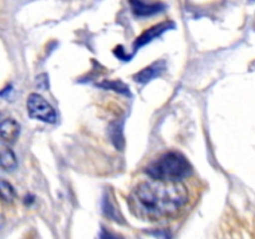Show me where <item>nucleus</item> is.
Listing matches in <instances>:
<instances>
[{
    "label": "nucleus",
    "instance_id": "nucleus-1",
    "mask_svg": "<svg viewBox=\"0 0 255 239\" xmlns=\"http://www.w3.org/2000/svg\"><path fill=\"white\" fill-rule=\"evenodd\" d=\"M188 203V192L179 182L148 179L131 192L128 204L134 216L147 221L173 217Z\"/></svg>",
    "mask_w": 255,
    "mask_h": 239
},
{
    "label": "nucleus",
    "instance_id": "nucleus-2",
    "mask_svg": "<svg viewBox=\"0 0 255 239\" xmlns=\"http://www.w3.org/2000/svg\"><path fill=\"white\" fill-rule=\"evenodd\" d=\"M191 171L188 159L176 151L164 152L146 167L147 174L151 178L166 182H179L189 176Z\"/></svg>",
    "mask_w": 255,
    "mask_h": 239
},
{
    "label": "nucleus",
    "instance_id": "nucleus-3",
    "mask_svg": "<svg viewBox=\"0 0 255 239\" xmlns=\"http://www.w3.org/2000/svg\"><path fill=\"white\" fill-rule=\"evenodd\" d=\"M26 106L29 116L31 119L39 120V121L46 122V123H54L56 121V112H55V110L40 95H30L29 99H27Z\"/></svg>",
    "mask_w": 255,
    "mask_h": 239
},
{
    "label": "nucleus",
    "instance_id": "nucleus-4",
    "mask_svg": "<svg viewBox=\"0 0 255 239\" xmlns=\"http://www.w3.org/2000/svg\"><path fill=\"white\" fill-rule=\"evenodd\" d=\"M132 10L134 14L139 16H146V15L156 14L163 9V5L161 2H146L143 0H129Z\"/></svg>",
    "mask_w": 255,
    "mask_h": 239
},
{
    "label": "nucleus",
    "instance_id": "nucleus-5",
    "mask_svg": "<svg viewBox=\"0 0 255 239\" xmlns=\"http://www.w3.org/2000/svg\"><path fill=\"white\" fill-rule=\"evenodd\" d=\"M171 26H173V24H169V22H163V24H159V25H157V26H153V27H151V29L147 30V31L143 32V34H142L141 36L136 40V42H134V51H136L138 47H142L143 45L148 44L149 41H152V39L159 36L162 32L166 31V30H168Z\"/></svg>",
    "mask_w": 255,
    "mask_h": 239
},
{
    "label": "nucleus",
    "instance_id": "nucleus-6",
    "mask_svg": "<svg viewBox=\"0 0 255 239\" xmlns=\"http://www.w3.org/2000/svg\"><path fill=\"white\" fill-rule=\"evenodd\" d=\"M164 69H166V64H164L163 61H157L154 62V64H152L151 66L146 67V69L142 70L141 72L134 75V80H136L137 82L144 84V82L151 81L152 79H154V77H157L158 75H161V72H163Z\"/></svg>",
    "mask_w": 255,
    "mask_h": 239
},
{
    "label": "nucleus",
    "instance_id": "nucleus-7",
    "mask_svg": "<svg viewBox=\"0 0 255 239\" xmlns=\"http://www.w3.org/2000/svg\"><path fill=\"white\" fill-rule=\"evenodd\" d=\"M20 132V124L14 119H6L0 124L1 138L6 142H14Z\"/></svg>",
    "mask_w": 255,
    "mask_h": 239
},
{
    "label": "nucleus",
    "instance_id": "nucleus-8",
    "mask_svg": "<svg viewBox=\"0 0 255 239\" xmlns=\"http://www.w3.org/2000/svg\"><path fill=\"white\" fill-rule=\"evenodd\" d=\"M17 166L16 157L15 153L7 147L2 146L1 147V167L4 169H14Z\"/></svg>",
    "mask_w": 255,
    "mask_h": 239
},
{
    "label": "nucleus",
    "instance_id": "nucleus-9",
    "mask_svg": "<svg viewBox=\"0 0 255 239\" xmlns=\"http://www.w3.org/2000/svg\"><path fill=\"white\" fill-rule=\"evenodd\" d=\"M97 86L106 90H115V91L120 92V94L128 95V89H127V86L122 81H119V80H115V81H109V80H106V81H104L102 84H99Z\"/></svg>",
    "mask_w": 255,
    "mask_h": 239
},
{
    "label": "nucleus",
    "instance_id": "nucleus-10",
    "mask_svg": "<svg viewBox=\"0 0 255 239\" xmlns=\"http://www.w3.org/2000/svg\"><path fill=\"white\" fill-rule=\"evenodd\" d=\"M1 197L4 199V202H7V203L12 202V199L15 197V191L12 188V186L10 183H7L6 181H4V179L1 181Z\"/></svg>",
    "mask_w": 255,
    "mask_h": 239
},
{
    "label": "nucleus",
    "instance_id": "nucleus-11",
    "mask_svg": "<svg viewBox=\"0 0 255 239\" xmlns=\"http://www.w3.org/2000/svg\"><path fill=\"white\" fill-rule=\"evenodd\" d=\"M104 211H105V213L107 214V216L111 217V218H114L115 221H120V219H119V213H117L116 209H114L111 201H110L109 198H105V201H104Z\"/></svg>",
    "mask_w": 255,
    "mask_h": 239
},
{
    "label": "nucleus",
    "instance_id": "nucleus-12",
    "mask_svg": "<svg viewBox=\"0 0 255 239\" xmlns=\"http://www.w3.org/2000/svg\"><path fill=\"white\" fill-rule=\"evenodd\" d=\"M100 239H124V238L117 236V234L112 233V232H109L107 229L102 228L101 233H100Z\"/></svg>",
    "mask_w": 255,
    "mask_h": 239
}]
</instances>
